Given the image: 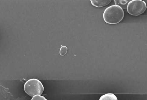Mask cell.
<instances>
[{
    "instance_id": "5",
    "label": "cell",
    "mask_w": 147,
    "mask_h": 100,
    "mask_svg": "<svg viewBox=\"0 0 147 100\" xmlns=\"http://www.w3.org/2000/svg\"><path fill=\"white\" fill-rule=\"evenodd\" d=\"M115 5H118L122 9H125L130 1L127 0H115L114 1Z\"/></svg>"
},
{
    "instance_id": "6",
    "label": "cell",
    "mask_w": 147,
    "mask_h": 100,
    "mask_svg": "<svg viewBox=\"0 0 147 100\" xmlns=\"http://www.w3.org/2000/svg\"><path fill=\"white\" fill-rule=\"evenodd\" d=\"M100 100H117V97L112 93L106 94L101 96L100 99Z\"/></svg>"
},
{
    "instance_id": "7",
    "label": "cell",
    "mask_w": 147,
    "mask_h": 100,
    "mask_svg": "<svg viewBox=\"0 0 147 100\" xmlns=\"http://www.w3.org/2000/svg\"><path fill=\"white\" fill-rule=\"evenodd\" d=\"M67 48L65 46H62L60 50L59 53L62 56H65L67 54Z\"/></svg>"
},
{
    "instance_id": "2",
    "label": "cell",
    "mask_w": 147,
    "mask_h": 100,
    "mask_svg": "<svg viewBox=\"0 0 147 100\" xmlns=\"http://www.w3.org/2000/svg\"><path fill=\"white\" fill-rule=\"evenodd\" d=\"M24 89L28 95L33 97L37 95H42L44 88L40 81L36 79H32L28 80L26 82Z\"/></svg>"
},
{
    "instance_id": "3",
    "label": "cell",
    "mask_w": 147,
    "mask_h": 100,
    "mask_svg": "<svg viewBox=\"0 0 147 100\" xmlns=\"http://www.w3.org/2000/svg\"><path fill=\"white\" fill-rule=\"evenodd\" d=\"M145 2L141 0H132L128 3L127 10L130 15L138 16L143 13L146 10Z\"/></svg>"
},
{
    "instance_id": "4",
    "label": "cell",
    "mask_w": 147,
    "mask_h": 100,
    "mask_svg": "<svg viewBox=\"0 0 147 100\" xmlns=\"http://www.w3.org/2000/svg\"><path fill=\"white\" fill-rule=\"evenodd\" d=\"M111 0H91L90 3L93 6L100 8L106 6L111 3Z\"/></svg>"
},
{
    "instance_id": "8",
    "label": "cell",
    "mask_w": 147,
    "mask_h": 100,
    "mask_svg": "<svg viewBox=\"0 0 147 100\" xmlns=\"http://www.w3.org/2000/svg\"><path fill=\"white\" fill-rule=\"evenodd\" d=\"M47 100L44 97L39 95H37L34 96L32 99V100Z\"/></svg>"
},
{
    "instance_id": "1",
    "label": "cell",
    "mask_w": 147,
    "mask_h": 100,
    "mask_svg": "<svg viewBox=\"0 0 147 100\" xmlns=\"http://www.w3.org/2000/svg\"><path fill=\"white\" fill-rule=\"evenodd\" d=\"M124 13L123 9L116 5L106 8L103 13L104 21L107 24L114 25L119 23L123 19Z\"/></svg>"
}]
</instances>
